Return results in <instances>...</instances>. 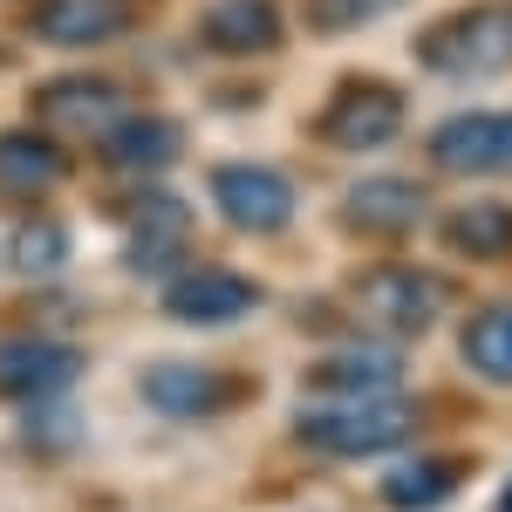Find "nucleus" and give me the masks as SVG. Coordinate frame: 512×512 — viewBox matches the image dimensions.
Masks as SVG:
<instances>
[{
  "instance_id": "obj_19",
  "label": "nucleus",
  "mask_w": 512,
  "mask_h": 512,
  "mask_svg": "<svg viewBox=\"0 0 512 512\" xmlns=\"http://www.w3.org/2000/svg\"><path fill=\"white\" fill-rule=\"evenodd\" d=\"M458 355L472 362L478 383H492V390H512V301H492V308H478L465 321V335H458Z\"/></svg>"
},
{
  "instance_id": "obj_11",
  "label": "nucleus",
  "mask_w": 512,
  "mask_h": 512,
  "mask_svg": "<svg viewBox=\"0 0 512 512\" xmlns=\"http://www.w3.org/2000/svg\"><path fill=\"white\" fill-rule=\"evenodd\" d=\"M35 117L55 123V130H69V137H103V130L123 117V89L117 82H89V76L48 82L35 96Z\"/></svg>"
},
{
  "instance_id": "obj_10",
  "label": "nucleus",
  "mask_w": 512,
  "mask_h": 512,
  "mask_svg": "<svg viewBox=\"0 0 512 512\" xmlns=\"http://www.w3.org/2000/svg\"><path fill=\"white\" fill-rule=\"evenodd\" d=\"M130 0H41L35 7V35L48 48H103L130 28Z\"/></svg>"
},
{
  "instance_id": "obj_16",
  "label": "nucleus",
  "mask_w": 512,
  "mask_h": 512,
  "mask_svg": "<svg viewBox=\"0 0 512 512\" xmlns=\"http://www.w3.org/2000/svg\"><path fill=\"white\" fill-rule=\"evenodd\" d=\"M185 233H192V212L178 205L171 192L137 198V233H130V267L137 274H158L185 253Z\"/></svg>"
},
{
  "instance_id": "obj_21",
  "label": "nucleus",
  "mask_w": 512,
  "mask_h": 512,
  "mask_svg": "<svg viewBox=\"0 0 512 512\" xmlns=\"http://www.w3.org/2000/svg\"><path fill=\"white\" fill-rule=\"evenodd\" d=\"M390 7H403V0H301V21H308L315 35H349V28L383 21Z\"/></svg>"
},
{
  "instance_id": "obj_23",
  "label": "nucleus",
  "mask_w": 512,
  "mask_h": 512,
  "mask_svg": "<svg viewBox=\"0 0 512 512\" xmlns=\"http://www.w3.org/2000/svg\"><path fill=\"white\" fill-rule=\"evenodd\" d=\"M499 512H512V485H506V492H499Z\"/></svg>"
},
{
  "instance_id": "obj_18",
  "label": "nucleus",
  "mask_w": 512,
  "mask_h": 512,
  "mask_svg": "<svg viewBox=\"0 0 512 512\" xmlns=\"http://www.w3.org/2000/svg\"><path fill=\"white\" fill-rule=\"evenodd\" d=\"M444 246L465 260H512V205L506 198H472L444 219Z\"/></svg>"
},
{
  "instance_id": "obj_4",
  "label": "nucleus",
  "mask_w": 512,
  "mask_h": 512,
  "mask_svg": "<svg viewBox=\"0 0 512 512\" xmlns=\"http://www.w3.org/2000/svg\"><path fill=\"white\" fill-rule=\"evenodd\" d=\"M403 130V96L390 82H342L315 117V137L328 151H376Z\"/></svg>"
},
{
  "instance_id": "obj_20",
  "label": "nucleus",
  "mask_w": 512,
  "mask_h": 512,
  "mask_svg": "<svg viewBox=\"0 0 512 512\" xmlns=\"http://www.w3.org/2000/svg\"><path fill=\"white\" fill-rule=\"evenodd\" d=\"M458 478H465L458 458H410V465H396V472L383 478V499H390L396 512H431L458 492Z\"/></svg>"
},
{
  "instance_id": "obj_8",
  "label": "nucleus",
  "mask_w": 512,
  "mask_h": 512,
  "mask_svg": "<svg viewBox=\"0 0 512 512\" xmlns=\"http://www.w3.org/2000/svg\"><path fill=\"white\" fill-rule=\"evenodd\" d=\"M253 308H260V287L233 267H192V274L164 280V315L185 321V328H226Z\"/></svg>"
},
{
  "instance_id": "obj_2",
  "label": "nucleus",
  "mask_w": 512,
  "mask_h": 512,
  "mask_svg": "<svg viewBox=\"0 0 512 512\" xmlns=\"http://www.w3.org/2000/svg\"><path fill=\"white\" fill-rule=\"evenodd\" d=\"M417 431V410L403 396H335L294 417V437L321 458H383Z\"/></svg>"
},
{
  "instance_id": "obj_17",
  "label": "nucleus",
  "mask_w": 512,
  "mask_h": 512,
  "mask_svg": "<svg viewBox=\"0 0 512 512\" xmlns=\"http://www.w3.org/2000/svg\"><path fill=\"white\" fill-rule=\"evenodd\" d=\"M62 178H69V158L41 130H0V192L35 198V192H55Z\"/></svg>"
},
{
  "instance_id": "obj_22",
  "label": "nucleus",
  "mask_w": 512,
  "mask_h": 512,
  "mask_svg": "<svg viewBox=\"0 0 512 512\" xmlns=\"http://www.w3.org/2000/svg\"><path fill=\"white\" fill-rule=\"evenodd\" d=\"M62 253H69V239H62V226H48V219L14 233V260H21L28 274H35V267H62Z\"/></svg>"
},
{
  "instance_id": "obj_7",
  "label": "nucleus",
  "mask_w": 512,
  "mask_h": 512,
  "mask_svg": "<svg viewBox=\"0 0 512 512\" xmlns=\"http://www.w3.org/2000/svg\"><path fill=\"white\" fill-rule=\"evenodd\" d=\"M431 164L458 178H492L512 171V110H472L431 130Z\"/></svg>"
},
{
  "instance_id": "obj_15",
  "label": "nucleus",
  "mask_w": 512,
  "mask_h": 512,
  "mask_svg": "<svg viewBox=\"0 0 512 512\" xmlns=\"http://www.w3.org/2000/svg\"><path fill=\"white\" fill-rule=\"evenodd\" d=\"M308 383L328 396H396L403 383V362L390 349H335L308 369Z\"/></svg>"
},
{
  "instance_id": "obj_13",
  "label": "nucleus",
  "mask_w": 512,
  "mask_h": 512,
  "mask_svg": "<svg viewBox=\"0 0 512 512\" xmlns=\"http://www.w3.org/2000/svg\"><path fill=\"white\" fill-rule=\"evenodd\" d=\"M424 185H410V178H362V185H349V198H342V219H349L355 233H410L417 219H424Z\"/></svg>"
},
{
  "instance_id": "obj_3",
  "label": "nucleus",
  "mask_w": 512,
  "mask_h": 512,
  "mask_svg": "<svg viewBox=\"0 0 512 512\" xmlns=\"http://www.w3.org/2000/svg\"><path fill=\"white\" fill-rule=\"evenodd\" d=\"M355 308L390 335H431L437 315L451 308V287L431 267H369L355 280Z\"/></svg>"
},
{
  "instance_id": "obj_6",
  "label": "nucleus",
  "mask_w": 512,
  "mask_h": 512,
  "mask_svg": "<svg viewBox=\"0 0 512 512\" xmlns=\"http://www.w3.org/2000/svg\"><path fill=\"white\" fill-rule=\"evenodd\" d=\"M239 396H246V383H233L212 362H158V369H144V403L158 417H178V424H212Z\"/></svg>"
},
{
  "instance_id": "obj_9",
  "label": "nucleus",
  "mask_w": 512,
  "mask_h": 512,
  "mask_svg": "<svg viewBox=\"0 0 512 512\" xmlns=\"http://www.w3.org/2000/svg\"><path fill=\"white\" fill-rule=\"evenodd\" d=\"M82 355L69 342H0V396H21V403H48L76 383Z\"/></svg>"
},
{
  "instance_id": "obj_12",
  "label": "nucleus",
  "mask_w": 512,
  "mask_h": 512,
  "mask_svg": "<svg viewBox=\"0 0 512 512\" xmlns=\"http://www.w3.org/2000/svg\"><path fill=\"white\" fill-rule=\"evenodd\" d=\"M198 41L212 55H274L280 48V7L274 0H219L198 14Z\"/></svg>"
},
{
  "instance_id": "obj_5",
  "label": "nucleus",
  "mask_w": 512,
  "mask_h": 512,
  "mask_svg": "<svg viewBox=\"0 0 512 512\" xmlns=\"http://www.w3.org/2000/svg\"><path fill=\"white\" fill-rule=\"evenodd\" d=\"M212 205L233 233L267 239L294 219V185L280 178L274 164H219L212 171Z\"/></svg>"
},
{
  "instance_id": "obj_14",
  "label": "nucleus",
  "mask_w": 512,
  "mask_h": 512,
  "mask_svg": "<svg viewBox=\"0 0 512 512\" xmlns=\"http://www.w3.org/2000/svg\"><path fill=\"white\" fill-rule=\"evenodd\" d=\"M178 151H185V130L171 117H117L103 130V164H110V171L151 178L164 164H178Z\"/></svg>"
},
{
  "instance_id": "obj_1",
  "label": "nucleus",
  "mask_w": 512,
  "mask_h": 512,
  "mask_svg": "<svg viewBox=\"0 0 512 512\" xmlns=\"http://www.w3.org/2000/svg\"><path fill=\"white\" fill-rule=\"evenodd\" d=\"M417 62L451 82H485L499 69H512V0H478V7H458V14L431 21L417 35Z\"/></svg>"
}]
</instances>
